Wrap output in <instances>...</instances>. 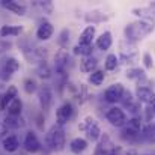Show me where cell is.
Returning <instances> with one entry per match:
<instances>
[{"instance_id": "1", "label": "cell", "mask_w": 155, "mask_h": 155, "mask_svg": "<svg viewBox=\"0 0 155 155\" xmlns=\"http://www.w3.org/2000/svg\"><path fill=\"white\" fill-rule=\"evenodd\" d=\"M155 30V21L152 20H139V21H133L128 23L124 29V35H125V41L128 42H139L143 38H146L148 35H151Z\"/></svg>"}, {"instance_id": "2", "label": "cell", "mask_w": 155, "mask_h": 155, "mask_svg": "<svg viewBox=\"0 0 155 155\" xmlns=\"http://www.w3.org/2000/svg\"><path fill=\"white\" fill-rule=\"evenodd\" d=\"M47 145L51 148L53 151H63L65 148V130L60 125H53L48 130L47 136H45Z\"/></svg>"}, {"instance_id": "3", "label": "cell", "mask_w": 155, "mask_h": 155, "mask_svg": "<svg viewBox=\"0 0 155 155\" xmlns=\"http://www.w3.org/2000/svg\"><path fill=\"white\" fill-rule=\"evenodd\" d=\"M80 130H84V131H86V134H87V137H89L92 142L100 140V139H101V136H103V133H101V128H100L98 122H97V120H95V117H92V116L84 117L83 124L80 125Z\"/></svg>"}, {"instance_id": "4", "label": "cell", "mask_w": 155, "mask_h": 155, "mask_svg": "<svg viewBox=\"0 0 155 155\" xmlns=\"http://www.w3.org/2000/svg\"><path fill=\"white\" fill-rule=\"evenodd\" d=\"M119 50H120V57L125 63H136L139 59V51L136 44L128 42V41H122L119 44Z\"/></svg>"}, {"instance_id": "5", "label": "cell", "mask_w": 155, "mask_h": 155, "mask_svg": "<svg viewBox=\"0 0 155 155\" xmlns=\"http://www.w3.org/2000/svg\"><path fill=\"white\" fill-rule=\"evenodd\" d=\"M105 117L116 128H122L127 124V114H125V111L120 107H111V108H108L107 113H105Z\"/></svg>"}, {"instance_id": "6", "label": "cell", "mask_w": 155, "mask_h": 155, "mask_svg": "<svg viewBox=\"0 0 155 155\" xmlns=\"http://www.w3.org/2000/svg\"><path fill=\"white\" fill-rule=\"evenodd\" d=\"M68 62H69V54L65 48H60L54 56V68H56V74L59 77L65 78L66 69H68Z\"/></svg>"}, {"instance_id": "7", "label": "cell", "mask_w": 155, "mask_h": 155, "mask_svg": "<svg viewBox=\"0 0 155 155\" xmlns=\"http://www.w3.org/2000/svg\"><path fill=\"white\" fill-rule=\"evenodd\" d=\"M74 116V105L71 103H65L62 104L57 110H56V122L57 125L63 127L66 122H69Z\"/></svg>"}, {"instance_id": "8", "label": "cell", "mask_w": 155, "mask_h": 155, "mask_svg": "<svg viewBox=\"0 0 155 155\" xmlns=\"http://www.w3.org/2000/svg\"><path fill=\"white\" fill-rule=\"evenodd\" d=\"M124 92H125V89H124L122 83H114V84H111V86H108V87L105 89V92H104V100L110 104H116L120 101Z\"/></svg>"}, {"instance_id": "9", "label": "cell", "mask_w": 155, "mask_h": 155, "mask_svg": "<svg viewBox=\"0 0 155 155\" xmlns=\"http://www.w3.org/2000/svg\"><path fill=\"white\" fill-rule=\"evenodd\" d=\"M38 100H39V105H41V110L42 113L50 110L53 104V92H51V87L50 86H41L38 89Z\"/></svg>"}, {"instance_id": "10", "label": "cell", "mask_w": 155, "mask_h": 155, "mask_svg": "<svg viewBox=\"0 0 155 155\" xmlns=\"http://www.w3.org/2000/svg\"><path fill=\"white\" fill-rule=\"evenodd\" d=\"M136 100L139 103H145L146 105L155 104V92L148 86H137L136 89Z\"/></svg>"}, {"instance_id": "11", "label": "cell", "mask_w": 155, "mask_h": 155, "mask_svg": "<svg viewBox=\"0 0 155 155\" xmlns=\"http://www.w3.org/2000/svg\"><path fill=\"white\" fill-rule=\"evenodd\" d=\"M24 148L30 154H35V152H38L41 149V142H39L38 136L33 131H27L26 133V136H24Z\"/></svg>"}, {"instance_id": "12", "label": "cell", "mask_w": 155, "mask_h": 155, "mask_svg": "<svg viewBox=\"0 0 155 155\" xmlns=\"http://www.w3.org/2000/svg\"><path fill=\"white\" fill-rule=\"evenodd\" d=\"M54 33V27L50 21H42L39 26H38V30H36V38L39 41H48Z\"/></svg>"}, {"instance_id": "13", "label": "cell", "mask_w": 155, "mask_h": 155, "mask_svg": "<svg viewBox=\"0 0 155 155\" xmlns=\"http://www.w3.org/2000/svg\"><path fill=\"white\" fill-rule=\"evenodd\" d=\"M134 15L140 17L142 20H155V3H151L149 6H142V8H134L131 11Z\"/></svg>"}, {"instance_id": "14", "label": "cell", "mask_w": 155, "mask_h": 155, "mask_svg": "<svg viewBox=\"0 0 155 155\" xmlns=\"http://www.w3.org/2000/svg\"><path fill=\"white\" fill-rule=\"evenodd\" d=\"M17 97H18V89H17V86H9V87L5 91L3 97L0 98V110H6V107L11 104V101H14Z\"/></svg>"}, {"instance_id": "15", "label": "cell", "mask_w": 155, "mask_h": 155, "mask_svg": "<svg viewBox=\"0 0 155 155\" xmlns=\"http://www.w3.org/2000/svg\"><path fill=\"white\" fill-rule=\"evenodd\" d=\"M95 33H97L95 26H87V27L81 32V35H80V38H78V44H80V45H92V41H94V38H95Z\"/></svg>"}, {"instance_id": "16", "label": "cell", "mask_w": 155, "mask_h": 155, "mask_svg": "<svg viewBox=\"0 0 155 155\" xmlns=\"http://www.w3.org/2000/svg\"><path fill=\"white\" fill-rule=\"evenodd\" d=\"M111 44H113V38H111V32H103L98 38H97V42H95V45H97V48L98 50H108L110 47H111Z\"/></svg>"}, {"instance_id": "17", "label": "cell", "mask_w": 155, "mask_h": 155, "mask_svg": "<svg viewBox=\"0 0 155 155\" xmlns=\"http://www.w3.org/2000/svg\"><path fill=\"white\" fill-rule=\"evenodd\" d=\"M87 140L86 139H81V137H75V139H72L71 140V143H69V149H71V152L75 155H80L81 152H84L86 149H87Z\"/></svg>"}, {"instance_id": "18", "label": "cell", "mask_w": 155, "mask_h": 155, "mask_svg": "<svg viewBox=\"0 0 155 155\" xmlns=\"http://www.w3.org/2000/svg\"><path fill=\"white\" fill-rule=\"evenodd\" d=\"M3 125L9 130V128H14V130H18V128H23L26 125V120L21 117V116H6L3 119Z\"/></svg>"}, {"instance_id": "19", "label": "cell", "mask_w": 155, "mask_h": 155, "mask_svg": "<svg viewBox=\"0 0 155 155\" xmlns=\"http://www.w3.org/2000/svg\"><path fill=\"white\" fill-rule=\"evenodd\" d=\"M98 66V60L97 57L94 56H87V57H83V60L80 62V69L86 74H91L95 71V68Z\"/></svg>"}, {"instance_id": "20", "label": "cell", "mask_w": 155, "mask_h": 155, "mask_svg": "<svg viewBox=\"0 0 155 155\" xmlns=\"http://www.w3.org/2000/svg\"><path fill=\"white\" fill-rule=\"evenodd\" d=\"M113 145H111V142H110V139H108V136H101V142H100V145H98V148H97V152L95 155H110L113 154V148H111Z\"/></svg>"}, {"instance_id": "21", "label": "cell", "mask_w": 155, "mask_h": 155, "mask_svg": "<svg viewBox=\"0 0 155 155\" xmlns=\"http://www.w3.org/2000/svg\"><path fill=\"white\" fill-rule=\"evenodd\" d=\"M2 6H3L5 9H8V11L17 14V15H24V14H26V6H24V5H20V3H17V2L5 0V2H2Z\"/></svg>"}, {"instance_id": "22", "label": "cell", "mask_w": 155, "mask_h": 155, "mask_svg": "<svg viewBox=\"0 0 155 155\" xmlns=\"http://www.w3.org/2000/svg\"><path fill=\"white\" fill-rule=\"evenodd\" d=\"M20 148V142L17 139V136H6L3 139V149L6 152H15Z\"/></svg>"}, {"instance_id": "23", "label": "cell", "mask_w": 155, "mask_h": 155, "mask_svg": "<svg viewBox=\"0 0 155 155\" xmlns=\"http://www.w3.org/2000/svg\"><path fill=\"white\" fill-rule=\"evenodd\" d=\"M23 32V27L21 26H2L0 27V36L2 38H8V36H18L20 33Z\"/></svg>"}, {"instance_id": "24", "label": "cell", "mask_w": 155, "mask_h": 155, "mask_svg": "<svg viewBox=\"0 0 155 155\" xmlns=\"http://www.w3.org/2000/svg\"><path fill=\"white\" fill-rule=\"evenodd\" d=\"M6 111L9 116H21V111H23V101L17 97L14 101H11V104L6 107Z\"/></svg>"}, {"instance_id": "25", "label": "cell", "mask_w": 155, "mask_h": 155, "mask_svg": "<svg viewBox=\"0 0 155 155\" xmlns=\"http://www.w3.org/2000/svg\"><path fill=\"white\" fill-rule=\"evenodd\" d=\"M108 20V15H105L101 11H91L89 14H86V21L87 23H103V21H107Z\"/></svg>"}, {"instance_id": "26", "label": "cell", "mask_w": 155, "mask_h": 155, "mask_svg": "<svg viewBox=\"0 0 155 155\" xmlns=\"http://www.w3.org/2000/svg\"><path fill=\"white\" fill-rule=\"evenodd\" d=\"M127 78H130V80H146V72L143 71V69H140V68H130V69H127Z\"/></svg>"}, {"instance_id": "27", "label": "cell", "mask_w": 155, "mask_h": 155, "mask_svg": "<svg viewBox=\"0 0 155 155\" xmlns=\"http://www.w3.org/2000/svg\"><path fill=\"white\" fill-rule=\"evenodd\" d=\"M104 78H105L104 71H101V69H95V71L91 72V75H89V83H91L92 86H101L104 83Z\"/></svg>"}, {"instance_id": "28", "label": "cell", "mask_w": 155, "mask_h": 155, "mask_svg": "<svg viewBox=\"0 0 155 155\" xmlns=\"http://www.w3.org/2000/svg\"><path fill=\"white\" fill-rule=\"evenodd\" d=\"M18 69H20V62H18L15 57H9V59L5 60V72H6L8 75L17 72Z\"/></svg>"}, {"instance_id": "29", "label": "cell", "mask_w": 155, "mask_h": 155, "mask_svg": "<svg viewBox=\"0 0 155 155\" xmlns=\"http://www.w3.org/2000/svg\"><path fill=\"white\" fill-rule=\"evenodd\" d=\"M36 74L41 77V78H44V80H47V78H50L51 77V68L48 66V63L44 60V62H39V65H38V68H36Z\"/></svg>"}, {"instance_id": "30", "label": "cell", "mask_w": 155, "mask_h": 155, "mask_svg": "<svg viewBox=\"0 0 155 155\" xmlns=\"http://www.w3.org/2000/svg\"><path fill=\"white\" fill-rule=\"evenodd\" d=\"M104 66L107 71H114L117 66H119V57L116 54H108L105 57V62H104Z\"/></svg>"}, {"instance_id": "31", "label": "cell", "mask_w": 155, "mask_h": 155, "mask_svg": "<svg viewBox=\"0 0 155 155\" xmlns=\"http://www.w3.org/2000/svg\"><path fill=\"white\" fill-rule=\"evenodd\" d=\"M92 51H94V45H80V44H77L74 47V54H80L83 57L92 56Z\"/></svg>"}, {"instance_id": "32", "label": "cell", "mask_w": 155, "mask_h": 155, "mask_svg": "<svg viewBox=\"0 0 155 155\" xmlns=\"http://www.w3.org/2000/svg\"><path fill=\"white\" fill-rule=\"evenodd\" d=\"M125 127H128V128H130V130H133V131H137V133H140L143 125H142V120H140V117H139V116H134V117H131L130 120H127Z\"/></svg>"}, {"instance_id": "33", "label": "cell", "mask_w": 155, "mask_h": 155, "mask_svg": "<svg viewBox=\"0 0 155 155\" xmlns=\"http://www.w3.org/2000/svg\"><path fill=\"white\" fill-rule=\"evenodd\" d=\"M120 136H122V139H124V140L134 142V140H137V139L140 137V133H137V131H133V130H130L128 127H125V128L122 130Z\"/></svg>"}, {"instance_id": "34", "label": "cell", "mask_w": 155, "mask_h": 155, "mask_svg": "<svg viewBox=\"0 0 155 155\" xmlns=\"http://www.w3.org/2000/svg\"><path fill=\"white\" fill-rule=\"evenodd\" d=\"M36 91H38V83H36V80L32 78V77L26 78V80H24V92L30 95V94H33V92H36Z\"/></svg>"}, {"instance_id": "35", "label": "cell", "mask_w": 155, "mask_h": 155, "mask_svg": "<svg viewBox=\"0 0 155 155\" xmlns=\"http://www.w3.org/2000/svg\"><path fill=\"white\" fill-rule=\"evenodd\" d=\"M145 117H146V122L151 127H155V104L154 105H146V108H145Z\"/></svg>"}, {"instance_id": "36", "label": "cell", "mask_w": 155, "mask_h": 155, "mask_svg": "<svg viewBox=\"0 0 155 155\" xmlns=\"http://www.w3.org/2000/svg\"><path fill=\"white\" fill-rule=\"evenodd\" d=\"M136 101V98L133 97V94L130 92V91H125L124 92V95H122V98H120V103L124 107H127V108H130V105Z\"/></svg>"}, {"instance_id": "37", "label": "cell", "mask_w": 155, "mask_h": 155, "mask_svg": "<svg viewBox=\"0 0 155 155\" xmlns=\"http://www.w3.org/2000/svg\"><path fill=\"white\" fill-rule=\"evenodd\" d=\"M57 42H59V45H60L62 48L68 45V42H69V30H68V29H63V30L60 32Z\"/></svg>"}, {"instance_id": "38", "label": "cell", "mask_w": 155, "mask_h": 155, "mask_svg": "<svg viewBox=\"0 0 155 155\" xmlns=\"http://www.w3.org/2000/svg\"><path fill=\"white\" fill-rule=\"evenodd\" d=\"M143 65H145V68H148V69H151V68L154 66V59H152L151 53H145V54H143Z\"/></svg>"}, {"instance_id": "39", "label": "cell", "mask_w": 155, "mask_h": 155, "mask_svg": "<svg viewBox=\"0 0 155 155\" xmlns=\"http://www.w3.org/2000/svg\"><path fill=\"white\" fill-rule=\"evenodd\" d=\"M39 5H41V8H42V11H44L45 14H53V11H54L53 2H50V0H47V2H41Z\"/></svg>"}, {"instance_id": "40", "label": "cell", "mask_w": 155, "mask_h": 155, "mask_svg": "<svg viewBox=\"0 0 155 155\" xmlns=\"http://www.w3.org/2000/svg\"><path fill=\"white\" fill-rule=\"evenodd\" d=\"M6 133H8V128H6L3 124H0V139H2V137H5V136H6Z\"/></svg>"}, {"instance_id": "41", "label": "cell", "mask_w": 155, "mask_h": 155, "mask_svg": "<svg viewBox=\"0 0 155 155\" xmlns=\"http://www.w3.org/2000/svg\"><path fill=\"white\" fill-rule=\"evenodd\" d=\"M125 155H139V154H137L136 149H130V151H127V154Z\"/></svg>"}, {"instance_id": "42", "label": "cell", "mask_w": 155, "mask_h": 155, "mask_svg": "<svg viewBox=\"0 0 155 155\" xmlns=\"http://www.w3.org/2000/svg\"><path fill=\"white\" fill-rule=\"evenodd\" d=\"M3 94H5V86H3V84L0 83V98L3 97Z\"/></svg>"}, {"instance_id": "43", "label": "cell", "mask_w": 155, "mask_h": 155, "mask_svg": "<svg viewBox=\"0 0 155 155\" xmlns=\"http://www.w3.org/2000/svg\"><path fill=\"white\" fill-rule=\"evenodd\" d=\"M110 155H117V154H114V152H113V154H110Z\"/></svg>"}]
</instances>
